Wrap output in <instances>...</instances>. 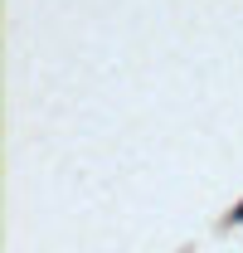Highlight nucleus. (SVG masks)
Listing matches in <instances>:
<instances>
[{
	"label": "nucleus",
	"mask_w": 243,
	"mask_h": 253,
	"mask_svg": "<svg viewBox=\"0 0 243 253\" xmlns=\"http://www.w3.org/2000/svg\"><path fill=\"white\" fill-rule=\"evenodd\" d=\"M229 224H243V205H239V210H234V214H229Z\"/></svg>",
	"instance_id": "f257e3e1"
}]
</instances>
